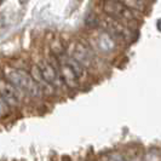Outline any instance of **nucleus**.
<instances>
[{
  "instance_id": "423d86ee",
  "label": "nucleus",
  "mask_w": 161,
  "mask_h": 161,
  "mask_svg": "<svg viewBox=\"0 0 161 161\" xmlns=\"http://www.w3.org/2000/svg\"><path fill=\"white\" fill-rule=\"evenodd\" d=\"M0 98L5 102L10 109L19 108L24 96L16 90L3 75H0Z\"/></svg>"
},
{
  "instance_id": "1a4fd4ad",
  "label": "nucleus",
  "mask_w": 161,
  "mask_h": 161,
  "mask_svg": "<svg viewBox=\"0 0 161 161\" xmlns=\"http://www.w3.org/2000/svg\"><path fill=\"white\" fill-rule=\"evenodd\" d=\"M119 1L125 8H127L133 12L141 14V15H144V11L147 10L145 0H119Z\"/></svg>"
},
{
  "instance_id": "9b49d317",
  "label": "nucleus",
  "mask_w": 161,
  "mask_h": 161,
  "mask_svg": "<svg viewBox=\"0 0 161 161\" xmlns=\"http://www.w3.org/2000/svg\"><path fill=\"white\" fill-rule=\"evenodd\" d=\"M87 161H97V160H95V159H91V160H87Z\"/></svg>"
},
{
  "instance_id": "f257e3e1",
  "label": "nucleus",
  "mask_w": 161,
  "mask_h": 161,
  "mask_svg": "<svg viewBox=\"0 0 161 161\" xmlns=\"http://www.w3.org/2000/svg\"><path fill=\"white\" fill-rule=\"evenodd\" d=\"M3 76L24 97L29 96L32 99H39L42 97L40 86L31 78L27 69L6 65L3 69Z\"/></svg>"
},
{
  "instance_id": "6e6552de",
  "label": "nucleus",
  "mask_w": 161,
  "mask_h": 161,
  "mask_svg": "<svg viewBox=\"0 0 161 161\" xmlns=\"http://www.w3.org/2000/svg\"><path fill=\"white\" fill-rule=\"evenodd\" d=\"M58 74L61 81L65 86V89L69 91H76L80 89L81 82L78 79V76L75 75V73L72 70V68L68 64H65L63 62H59V67H58Z\"/></svg>"
},
{
  "instance_id": "20e7f679",
  "label": "nucleus",
  "mask_w": 161,
  "mask_h": 161,
  "mask_svg": "<svg viewBox=\"0 0 161 161\" xmlns=\"http://www.w3.org/2000/svg\"><path fill=\"white\" fill-rule=\"evenodd\" d=\"M68 56L74 58L79 64H81L89 73L97 70L98 64H97L96 52L91 48L90 45H86L81 41H76L73 46L72 53H69Z\"/></svg>"
},
{
  "instance_id": "39448f33",
  "label": "nucleus",
  "mask_w": 161,
  "mask_h": 161,
  "mask_svg": "<svg viewBox=\"0 0 161 161\" xmlns=\"http://www.w3.org/2000/svg\"><path fill=\"white\" fill-rule=\"evenodd\" d=\"M90 46L96 53L103 55V56H110L115 53V51L118 50V42L109 34H107L104 31L98 28L93 31Z\"/></svg>"
},
{
  "instance_id": "ddd939ff",
  "label": "nucleus",
  "mask_w": 161,
  "mask_h": 161,
  "mask_svg": "<svg viewBox=\"0 0 161 161\" xmlns=\"http://www.w3.org/2000/svg\"><path fill=\"white\" fill-rule=\"evenodd\" d=\"M0 1H1V0H0Z\"/></svg>"
},
{
  "instance_id": "7ed1b4c3",
  "label": "nucleus",
  "mask_w": 161,
  "mask_h": 161,
  "mask_svg": "<svg viewBox=\"0 0 161 161\" xmlns=\"http://www.w3.org/2000/svg\"><path fill=\"white\" fill-rule=\"evenodd\" d=\"M99 29L104 31L107 34H109L118 44H130L135 40V32L131 31L127 25L121 23L119 21L110 18L108 16L99 17Z\"/></svg>"
},
{
  "instance_id": "f03ea898",
  "label": "nucleus",
  "mask_w": 161,
  "mask_h": 161,
  "mask_svg": "<svg viewBox=\"0 0 161 161\" xmlns=\"http://www.w3.org/2000/svg\"><path fill=\"white\" fill-rule=\"evenodd\" d=\"M102 11L104 16L114 18L121 23H124L133 32H135V25H137L141 17L143 16L141 14L133 12L127 8H125L119 0H103Z\"/></svg>"
},
{
  "instance_id": "0eeeda50",
  "label": "nucleus",
  "mask_w": 161,
  "mask_h": 161,
  "mask_svg": "<svg viewBox=\"0 0 161 161\" xmlns=\"http://www.w3.org/2000/svg\"><path fill=\"white\" fill-rule=\"evenodd\" d=\"M38 67H39V70H40L41 78L45 82L50 84L53 89L56 90H61L63 84L61 81V78H59V74H58V69L55 68L53 65L48 62L47 59H41L39 63H36Z\"/></svg>"
},
{
  "instance_id": "9d476101",
  "label": "nucleus",
  "mask_w": 161,
  "mask_h": 161,
  "mask_svg": "<svg viewBox=\"0 0 161 161\" xmlns=\"http://www.w3.org/2000/svg\"><path fill=\"white\" fill-rule=\"evenodd\" d=\"M50 53L52 55V56L57 57V58H59L61 56H63L65 53V47L64 45H63V42L61 41L59 38H55V39H52V41L50 42Z\"/></svg>"
},
{
  "instance_id": "f8f14e48",
  "label": "nucleus",
  "mask_w": 161,
  "mask_h": 161,
  "mask_svg": "<svg viewBox=\"0 0 161 161\" xmlns=\"http://www.w3.org/2000/svg\"><path fill=\"white\" fill-rule=\"evenodd\" d=\"M120 161H126V160H124V159H121V160Z\"/></svg>"
}]
</instances>
